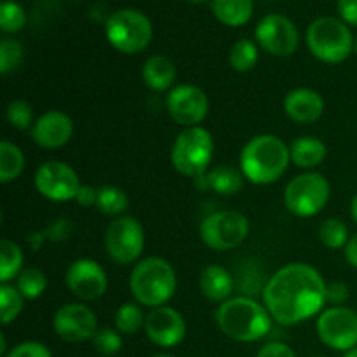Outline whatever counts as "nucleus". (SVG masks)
<instances>
[{
  "label": "nucleus",
  "mask_w": 357,
  "mask_h": 357,
  "mask_svg": "<svg viewBox=\"0 0 357 357\" xmlns=\"http://www.w3.org/2000/svg\"><path fill=\"white\" fill-rule=\"evenodd\" d=\"M354 52L357 54V37H356V40H354Z\"/></svg>",
  "instance_id": "8fccbe9b"
},
{
  "label": "nucleus",
  "mask_w": 357,
  "mask_h": 357,
  "mask_svg": "<svg viewBox=\"0 0 357 357\" xmlns=\"http://www.w3.org/2000/svg\"><path fill=\"white\" fill-rule=\"evenodd\" d=\"M312 357H323V356H312Z\"/></svg>",
  "instance_id": "3c124183"
},
{
  "label": "nucleus",
  "mask_w": 357,
  "mask_h": 357,
  "mask_svg": "<svg viewBox=\"0 0 357 357\" xmlns=\"http://www.w3.org/2000/svg\"><path fill=\"white\" fill-rule=\"evenodd\" d=\"M185 2H188V3H202V2H206V0H185Z\"/></svg>",
  "instance_id": "de8ad7c7"
},
{
  "label": "nucleus",
  "mask_w": 357,
  "mask_h": 357,
  "mask_svg": "<svg viewBox=\"0 0 357 357\" xmlns=\"http://www.w3.org/2000/svg\"><path fill=\"white\" fill-rule=\"evenodd\" d=\"M255 35L265 52L279 58L291 56L300 44L295 23L282 14H267L261 17Z\"/></svg>",
  "instance_id": "ddd939ff"
},
{
  "label": "nucleus",
  "mask_w": 357,
  "mask_h": 357,
  "mask_svg": "<svg viewBox=\"0 0 357 357\" xmlns=\"http://www.w3.org/2000/svg\"><path fill=\"white\" fill-rule=\"evenodd\" d=\"M54 333L68 344L93 340L98 333L96 314L84 303H66L52 317Z\"/></svg>",
  "instance_id": "4468645a"
},
{
  "label": "nucleus",
  "mask_w": 357,
  "mask_h": 357,
  "mask_svg": "<svg viewBox=\"0 0 357 357\" xmlns=\"http://www.w3.org/2000/svg\"><path fill=\"white\" fill-rule=\"evenodd\" d=\"M194 183L202 190H213L220 195H232L243 188L244 174L232 166H216Z\"/></svg>",
  "instance_id": "412c9836"
},
{
  "label": "nucleus",
  "mask_w": 357,
  "mask_h": 357,
  "mask_svg": "<svg viewBox=\"0 0 357 357\" xmlns=\"http://www.w3.org/2000/svg\"><path fill=\"white\" fill-rule=\"evenodd\" d=\"M96 201H98V190L91 185H82L77 192L75 202L82 208H96Z\"/></svg>",
  "instance_id": "79ce46f5"
},
{
  "label": "nucleus",
  "mask_w": 357,
  "mask_h": 357,
  "mask_svg": "<svg viewBox=\"0 0 357 357\" xmlns=\"http://www.w3.org/2000/svg\"><path fill=\"white\" fill-rule=\"evenodd\" d=\"M257 357H296V354L282 342H271L258 351Z\"/></svg>",
  "instance_id": "ea45409f"
},
{
  "label": "nucleus",
  "mask_w": 357,
  "mask_h": 357,
  "mask_svg": "<svg viewBox=\"0 0 357 357\" xmlns=\"http://www.w3.org/2000/svg\"><path fill=\"white\" fill-rule=\"evenodd\" d=\"M24 59V49L14 38H2L0 40V73L9 75L21 66Z\"/></svg>",
  "instance_id": "473e14b6"
},
{
  "label": "nucleus",
  "mask_w": 357,
  "mask_h": 357,
  "mask_svg": "<svg viewBox=\"0 0 357 357\" xmlns=\"http://www.w3.org/2000/svg\"><path fill=\"white\" fill-rule=\"evenodd\" d=\"M145 331L149 340L160 349L176 347L187 335L185 317L173 307H157L145 319Z\"/></svg>",
  "instance_id": "f3484780"
},
{
  "label": "nucleus",
  "mask_w": 357,
  "mask_h": 357,
  "mask_svg": "<svg viewBox=\"0 0 357 357\" xmlns=\"http://www.w3.org/2000/svg\"><path fill=\"white\" fill-rule=\"evenodd\" d=\"M349 286L345 282H330L326 284V303L333 307H340L347 302Z\"/></svg>",
  "instance_id": "58836bf2"
},
{
  "label": "nucleus",
  "mask_w": 357,
  "mask_h": 357,
  "mask_svg": "<svg viewBox=\"0 0 357 357\" xmlns=\"http://www.w3.org/2000/svg\"><path fill=\"white\" fill-rule=\"evenodd\" d=\"M24 169V155L20 146L3 139L0 143V181L10 183Z\"/></svg>",
  "instance_id": "a878e982"
},
{
  "label": "nucleus",
  "mask_w": 357,
  "mask_h": 357,
  "mask_svg": "<svg viewBox=\"0 0 357 357\" xmlns=\"http://www.w3.org/2000/svg\"><path fill=\"white\" fill-rule=\"evenodd\" d=\"M344 251H345V258H347L349 264H351L354 268H357V234L349 239L347 246H345Z\"/></svg>",
  "instance_id": "37998d69"
},
{
  "label": "nucleus",
  "mask_w": 357,
  "mask_h": 357,
  "mask_svg": "<svg viewBox=\"0 0 357 357\" xmlns=\"http://www.w3.org/2000/svg\"><path fill=\"white\" fill-rule=\"evenodd\" d=\"M250 234V222L239 211H216L201 223V239L211 250L229 251L239 246Z\"/></svg>",
  "instance_id": "9d476101"
},
{
  "label": "nucleus",
  "mask_w": 357,
  "mask_h": 357,
  "mask_svg": "<svg viewBox=\"0 0 357 357\" xmlns=\"http://www.w3.org/2000/svg\"><path fill=\"white\" fill-rule=\"evenodd\" d=\"M199 286L201 291L209 302L223 303L230 300V295L234 293V279L227 268L222 265H208L201 272L199 278Z\"/></svg>",
  "instance_id": "aec40b11"
},
{
  "label": "nucleus",
  "mask_w": 357,
  "mask_h": 357,
  "mask_svg": "<svg viewBox=\"0 0 357 357\" xmlns=\"http://www.w3.org/2000/svg\"><path fill=\"white\" fill-rule=\"evenodd\" d=\"M73 232V225L70 220L66 218H59L54 220L47 229L44 230L45 239L51 241V243H63V241L68 239Z\"/></svg>",
  "instance_id": "4c0bfd02"
},
{
  "label": "nucleus",
  "mask_w": 357,
  "mask_h": 357,
  "mask_svg": "<svg viewBox=\"0 0 357 357\" xmlns=\"http://www.w3.org/2000/svg\"><path fill=\"white\" fill-rule=\"evenodd\" d=\"M129 208V199L124 190L114 185H105V187L98 188V201L96 209L103 215L110 216H122L126 209Z\"/></svg>",
  "instance_id": "bb28decb"
},
{
  "label": "nucleus",
  "mask_w": 357,
  "mask_h": 357,
  "mask_svg": "<svg viewBox=\"0 0 357 357\" xmlns=\"http://www.w3.org/2000/svg\"><path fill=\"white\" fill-rule=\"evenodd\" d=\"M264 300L272 319L282 326H295L323 310L326 282L310 265L289 264L268 279Z\"/></svg>",
  "instance_id": "f257e3e1"
},
{
  "label": "nucleus",
  "mask_w": 357,
  "mask_h": 357,
  "mask_svg": "<svg viewBox=\"0 0 357 357\" xmlns=\"http://www.w3.org/2000/svg\"><path fill=\"white\" fill-rule=\"evenodd\" d=\"M213 150H215V143L208 129L201 126L185 128L174 139L171 162L178 173L195 181L208 173Z\"/></svg>",
  "instance_id": "423d86ee"
},
{
  "label": "nucleus",
  "mask_w": 357,
  "mask_h": 357,
  "mask_svg": "<svg viewBox=\"0 0 357 357\" xmlns=\"http://www.w3.org/2000/svg\"><path fill=\"white\" fill-rule=\"evenodd\" d=\"M284 112L293 122L312 124L324 114V100L317 91L309 87H300L291 91L284 98Z\"/></svg>",
  "instance_id": "6ab92c4d"
},
{
  "label": "nucleus",
  "mask_w": 357,
  "mask_h": 357,
  "mask_svg": "<svg viewBox=\"0 0 357 357\" xmlns=\"http://www.w3.org/2000/svg\"><path fill=\"white\" fill-rule=\"evenodd\" d=\"M145 319L142 309L136 303H124L117 309L114 317L115 330L124 335H135L145 326Z\"/></svg>",
  "instance_id": "7c9ffc66"
},
{
  "label": "nucleus",
  "mask_w": 357,
  "mask_h": 357,
  "mask_svg": "<svg viewBox=\"0 0 357 357\" xmlns=\"http://www.w3.org/2000/svg\"><path fill=\"white\" fill-rule=\"evenodd\" d=\"M291 160L302 169H314L326 159V145L314 136H302L289 145Z\"/></svg>",
  "instance_id": "5701e85b"
},
{
  "label": "nucleus",
  "mask_w": 357,
  "mask_h": 357,
  "mask_svg": "<svg viewBox=\"0 0 357 357\" xmlns=\"http://www.w3.org/2000/svg\"><path fill=\"white\" fill-rule=\"evenodd\" d=\"M317 335L333 351L347 352L357 347V312L349 307H331L317 317Z\"/></svg>",
  "instance_id": "9b49d317"
},
{
  "label": "nucleus",
  "mask_w": 357,
  "mask_h": 357,
  "mask_svg": "<svg viewBox=\"0 0 357 357\" xmlns=\"http://www.w3.org/2000/svg\"><path fill=\"white\" fill-rule=\"evenodd\" d=\"M167 114L176 124L183 128H195L206 119L209 112V100L206 93L192 84L173 87L166 98Z\"/></svg>",
  "instance_id": "2eb2a0df"
},
{
  "label": "nucleus",
  "mask_w": 357,
  "mask_h": 357,
  "mask_svg": "<svg viewBox=\"0 0 357 357\" xmlns=\"http://www.w3.org/2000/svg\"><path fill=\"white\" fill-rule=\"evenodd\" d=\"M23 268V251L14 241L3 239L0 243V282L9 284L21 274Z\"/></svg>",
  "instance_id": "393cba45"
},
{
  "label": "nucleus",
  "mask_w": 357,
  "mask_h": 357,
  "mask_svg": "<svg viewBox=\"0 0 357 357\" xmlns=\"http://www.w3.org/2000/svg\"><path fill=\"white\" fill-rule=\"evenodd\" d=\"M351 216H352V220L357 223V194L354 195V199H352V202H351Z\"/></svg>",
  "instance_id": "a18cd8bd"
},
{
  "label": "nucleus",
  "mask_w": 357,
  "mask_h": 357,
  "mask_svg": "<svg viewBox=\"0 0 357 357\" xmlns=\"http://www.w3.org/2000/svg\"><path fill=\"white\" fill-rule=\"evenodd\" d=\"M23 295L10 284H0V319L3 326L17 319L23 310Z\"/></svg>",
  "instance_id": "2f4dec72"
},
{
  "label": "nucleus",
  "mask_w": 357,
  "mask_h": 357,
  "mask_svg": "<svg viewBox=\"0 0 357 357\" xmlns=\"http://www.w3.org/2000/svg\"><path fill=\"white\" fill-rule=\"evenodd\" d=\"M6 357H52V354L40 342H23L10 349Z\"/></svg>",
  "instance_id": "e433bc0d"
},
{
  "label": "nucleus",
  "mask_w": 357,
  "mask_h": 357,
  "mask_svg": "<svg viewBox=\"0 0 357 357\" xmlns=\"http://www.w3.org/2000/svg\"><path fill=\"white\" fill-rule=\"evenodd\" d=\"M338 14L344 23L357 26V0H338Z\"/></svg>",
  "instance_id": "a19ab883"
},
{
  "label": "nucleus",
  "mask_w": 357,
  "mask_h": 357,
  "mask_svg": "<svg viewBox=\"0 0 357 357\" xmlns=\"http://www.w3.org/2000/svg\"><path fill=\"white\" fill-rule=\"evenodd\" d=\"M16 288L20 289L24 300H35L44 295L45 288H47V278L40 268L28 267L17 275Z\"/></svg>",
  "instance_id": "c85d7f7f"
},
{
  "label": "nucleus",
  "mask_w": 357,
  "mask_h": 357,
  "mask_svg": "<svg viewBox=\"0 0 357 357\" xmlns=\"http://www.w3.org/2000/svg\"><path fill=\"white\" fill-rule=\"evenodd\" d=\"M45 234H44V230H40V232H31L30 236L26 237V243H28V246L31 248V250L33 251H38L42 248V244L45 243Z\"/></svg>",
  "instance_id": "c03bdc74"
},
{
  "label": "nucleus",
  "mask_w": 357,
  "mask_h": 357,
  "mask_svg": "<svg viewBox=\"0 0 357 357\" xmlns=\"http://www.w3.org/2000/svg\"><path fill=\"white\" fill-rule=\"evenodd\" d=\"M7 122L13 126L14 129H20V131H28L30 128H33V112L31 107L23 100H13L7 105Z\"/></svg>",
  "instance_id": "f704fd0d"
},
{
  "label": "nucleus",
  "mask_w": 357,
  "mask_h": 357,
  "mask_svg": "<svg viewBox=\"0 0 357 357\" xmlns=\"http://www.w3.org/2000/svg\"><path fill=\"white\" fill-rule=\"evenodd\" d=\"M129 288L136 302L157 309L173 298L176 291V272L164 258H145L132 268Z\"/></svg>",
  "instance_id": "20e7f679"
},
{
  "label": "nucleus",
  "mask_w": 357,
  "mask_h": 357,
  "mask_svg": "<svg viewBox=\"0 0 357 357\" xmlns=\"http://www.w3.org/2000/svg\"><path fill=\"white\" fill-rule=\"evenodd\" d=\"M216 324L225 337L241 344L258 342L272 330V316L267 307L248 296H236L216 310Z\"/></svg>",
  "instance_id": "7ed1b4c3"
},
{
  "label": "nucleus",
  "mask_w": 357,
  "mask_h": 357,
  "mask_svg": "<svg viewBox=\"0 0 357 357\" xmlns=\"http://www.w3.org/2000/svg\"><path fill=\"white\" fill-rule=\"evenodd\" d=\"M142 79L149 89L162 93L174 84L176 79V66L169 58L162 54H153L143 63Z\"/></svg>",
  "instance_id": "4be33fe9"
},
{
  "label": "nucleus",
  "mask_w": 357,
  "mask_h": 357,
  "mask_svg": "<svg viewBox=\"0 0 357 357\" xmlns=\"http://www.w3.org/2000/svg\"><path fill=\"white\" fill-rule=\"evenodd\" d=\"M145 248V230L135 216L115 218L105 232V250L119 265H131L139 260Z\"/></svg>",
  "instance_id": "1a4fd4ad"
},
{
  "label": "nucleus",
  "mask_w": 357,
  "mask_h": 357,
  "mask_svg": "<svg viewBox=\"0 0 357 357\" xmlns=\"http://www.w3.org/2000/svg\"><path fill=\"white\" fill-rule=\"evenodd\" d=\"M105 33L112 47L124 54H138L145 51L153 37L149 17L136 9H119L108 16Z\"/></svg>",
  "instance_id": "0eeeda50"
},
{
  "label": "nucleus",
  "mask_w": 357,
  "mask_h": 357,
  "mask_svg": "<svg viewBox=\"0 0 357 357\" xmlns=\"http://www.w3.org/2000/svg\"><path fill=\"white\" fill-rule=\"evenodd\" d=\"M26 24V13L23 7L16 2L6 0L0 6V28L6 33H16V31L23 30Z\"/></svg>",
  "instance_id": "72a5a7b5"
},
{
  "label": "nucleus",
  "mask_w": 357,
  "mask_h": 357,
  "mask_svg": "<svg viewBox=\"0 0 357 357\" xmlns=\"http://www.w3.org/2000/svg\"><path fill=\"white\" fill-rule=\"evenodd\" d=\"M349 239V229L340 218H328L321 223L319 241L330 250H345Z\"/></svg>",
  "instance_id": "c756f323"
},
{
  "label": "nucleus",
  "mask_w": 357,
  "mask_h": 357,
  "mask_svg": "<svg viewBox=\"0 0 357 357\" xmlns=\"http://www.w3.org/2000/svg\"><path fill=\"white\" fill-rule=\"evenodd\" d=\"M229 61L236 72H250L258 61V47L250 38H241L230 47Z\"/></svg>",
  "instance_id": "cd10ccee"
},
{
  "label": "nucleus",
  "mask_w": 357,
  "mask_h": 357,
  "mask_svg": "<svg viewBox=\"0 0 357 357\" xmlns=\"http://www.w3.org/2000/svg\"><path fill=\"white\" fill-rule=\"evenodd\" d=\"M73 122L66 114L51 110L42 114L31 128V138L40 149L56 150L72 139Z\"/></svg>",
  "instance_id": "a211bd4d"
},
{
  "label": "nucleus",
  "mask_w": 357,
  "mask_h": 357,
  "mask_svg": "<svg viewBox=\"0 0 357 357\" xmlns=\"http://www.w3.org/2000/svg\"><path fill=\"white\" fill-rule=\"evenodd\" d=\"M291 162L289 146L274 135L251 138L241 150L239 166L246 180L255 185H271L278 181Z\"/></svg>",
  "instance_id": "f03ea898"
},
{
  "label": "nucleus",
  "mask_w": 357,
  "mask_h": 357,
  "mask_svg": "<svg viewBox=\"0 0 357 357\" xmlns=\"http://www.w3.org/2000/svg\"><path fill=\"white\" fill-rule=\"evenodd\" d=\"M65 282L70 293L84 302H94L101 298L108 288L107 272L91 258H79L70 264V267L66 268Z\"/></svg>",
  "instance_id": "dca6fc26"
},
{
  "label": "nucleus",
  "mask_w": 357,
  "mask_h": 357,
  "mask_svg": "<svg viewBox=\"0 0 357 357\" xmlns=\"http://www.w3.org/2000/svg\"><path fill=\"white\" fill-rule=\"evenodd\" d=\"M330 183L319 173H303L284 188L286 208L300 218H310L323 211L330 201Z\"/></svg>",
  "instance_id": "6e6552de"
},
{
  "label": "nucleus",
  "mask_w": 357,
  "mask_h": 357,
  "mask_svg": "<svg viewBox=\"0 0 357 357\" xmlns=\"http://www.w3.org/2000/svg\"><path fill=\"white\" fill-rule=\"evenodd\" d=\"M213 13L227 26H243L253 16V0H213Z\"/></svg>",
  "instance_id": "b1692460"
},
{
  "label": "nucleus",
  "mask_w": 357,
  "mask_h": 357,
  "mask_svg": "<svg viewBox=\"0 0 357 357\" xmlns=\"http://www.w3.org/2000/svg\"><path fill=\"white\" fill-rule=\"evenodd\" d=\"M344 357H357V347L356 349H351V351L345 352Z\"/></svg>",
  "instance_id": "49530a36"
},
{
  "label": "nucleus",
  "mask_w": 357,
  "mask_h": 357,
  "mask_svg": "<svg viewBox=\"0 0 357 357\" xmlns=\"http://www.w3.org/2000/svg\"><path fill=\"white\" fill-rule=\"evenodd\" d=\"M152 357H174V356H169V354H157V356H152Z\"/></svg>",
  "instance_id": "09e8293b"
},
{
  "label": "nucleus",
  "mask_w": 357,
  "mask_h": 357,
  "mask_svg": "<svg viewBox=\"0 0 357 357\" xmlns=\"http://www.w3.org/2000/svg\"><path fill=\"white\" fill-rule=\"evenodd\" d=\"M307 45L314 58L335 65L345 61L354 51V37L347 23L333 16H323L307 28Z\"/></svg>",
  "instance_id": "39448f33"
},
{
  "label": "nucleus",
  "mask_w": 357,
  "mask_h": 357,
  "mask_svg": "<svg viewBox=\"0 0 357 357\" xmlns=\"http://www.w3.org/2000/svg\"><path fill=\"white\" fill-rule=\"evenodd\" d=\"M35 187L38 194L52 202L75 201L77 192L82 187L72 166L61 160L44 162L35 173Z\"/></svg>",
  "instance_id": "f8f14e48"
},
{
  "label": "nucleus",
  "mask_w": 357,
  "mask_h": 357,
  "mask_svg": "<svg viewBox=\"0 0 357 357\" xmlns=\"http://www.w3.org/2000/svg\"><path fill=\"white\" fill-rule=\"evenodd\" d=\"M94 351L100 352L103 357H112L119 354L122 349V337L117 330H112V328H101L98 330V333L94 335L93 340Z\"/></svg>",
  "instance_id": "c9c22d12"
}]
</instances>
